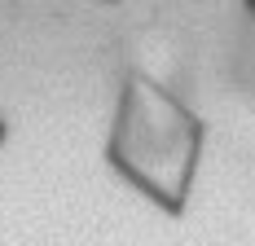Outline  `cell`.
I'll return each instance as SVG.
<instances>
[{"label": "cell", "instance_id": "obj_1", "mask_svg": "<svg viewBox=\"0 0 255 246\" xmlns=\"http://www.w3.org/2000/svg\"><path fill=\"white\" fill-rule=\"evenodd\" d=\"M207 141V119L172 84L150 71H128L106 119L102 163L163 220H185L203 176Z\"/></svg>", "mask_w": 255, "mask_h": 246}, {"label": "cell", "instance_id": "obj_2", "mask_svg": "<svg viewBox=\"0 0 255 246\" xmlns=\"http://www.w3.org/2000/svg\"><path fill=\"white\" fill-rule=\"evenodd\" d=\"M9 145V115H4V106H0V154Z\"/></svg>", "mask_w": 255, "mask_h": 246}, {"label": "cell", "instance_id": "obj_3", "mask_svg": "<svg viewBox=\"0 0 255 246\" xmlns=\"http://www.w3.org/2000/svg\"><path fill=\"white\" fill-rule=\"evenodd\" d=\"M238 4L247 9V18H251V22H255V0H238Z\"/></svg>", "mask_w": 255, "mask_h": 246}]
</instances>
